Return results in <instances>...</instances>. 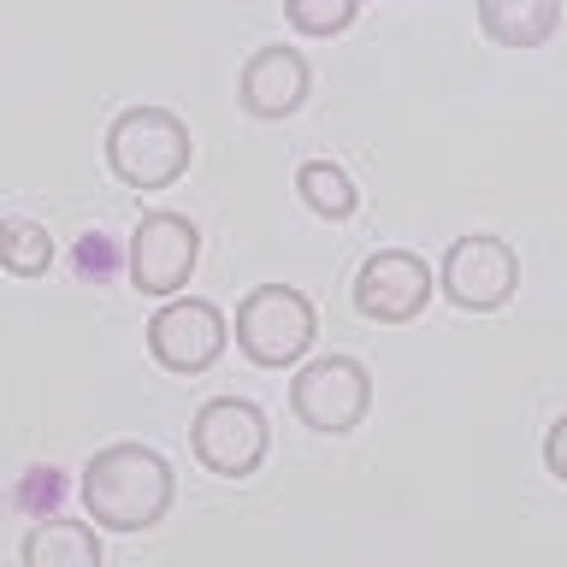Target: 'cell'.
Returning a JSON list of instances; mask_svg holds the SVG:
<instances>
[{
  "label": "cell",
  "instance_id": "cell-15",
  "mask_svg": "<svg viewBox=\"0 0 567 567\" xmlns=\"http://www.w3.org/2000/svg\"><path fill=\"white\" fill-rule=\"evenodd\" d=\"M354 12H361V0H284V18L301 35H337L354 24Z\"/></svg>",
  "mask_w": 567,
  "mask_h": 567
},
{
  "label": "cell",
  "instance_id": "cell-5",
  "mask_svg": "<svg viewBox=\"0 0 567 567\" xmlns=\"http://www.w3.org/2000/svg\"><path fill=\"white\" fill-rule=\"evenodd\" d=\"M443 296L455 301V308H467V313H496V308H508L514 290H520V255L503 243V237H461L450 243V255H443Z\"/></svg>",
  "mask_w": 567,
  "mask_h": 567
},
{
  "label": "cell",
  "instance_id": "cell-13",
  "mask_svg": "<svg viewBox=\"0 0 567 567\" xmlns=\"http://www.w3.org/2000/svg\"><path fill=\"white\" fill-rule=\"evenodd\" d=\"M296 189H301V202H308L319 219H349L354 207H361V189H354V177L343 166H331V159H308V166L296 172Z\"/></svg>",
  "mask_w": 567,
  "mask_h": 567
},
{
  "label": "cell",
  "instance_id": "cell-8",
  "mask_svg": "<svg viewBox=\"0 0 567 567\" xmlns=\"http://www.w3.org/2000/svg\"><path fill=\"white\" fill-rule=\"evenodd\" d=\"M202 260V230L184 213H148L131 230V284L142 296H177Z\"/></svg>",
  "mask_w": 567,
  "mask_h": 567
},
{
  "label": "cell",
  "instance_id": "cell-9",
  "mask_svg": "<svg viewBox=\"0 0 567 567\" xmlns=\"http://www.w3.org/2000/svg\"><path fill=\"white\" fill-rule=\"evenodd\" d=\"M437 278L425 272L420 255H408V248H379L361 278H354V308H361L372 326H408V319L425 313V301H432Z\"/></svg>",
  "mask_w": 567,
  "mask_h": 567
},
{
  "label": "cell",
  "instance_id": "cell-16",
  "mask_svg": "<svg viewBox=\"0 0 567 567\" xmlns=\"http://www.w3.org/2000/svg\"><path fill=\"white\" fill-rule=\"evenodd\" d=\"M544 467L567 485V414H561L556 425H549V437H544Z\"/></svg>",
  "mask_w": 567,
  "mask_h": 567
},
{
  "label": "cell",
  "instance_id": "cell-10",
  "mask_svg": "<svg viewBox=\"0 0 567 567\" xmlns=\"http://www.w3.org/2000/svg\"><path fill=\"white\" fill-rule=\"evenodd\" d=\"M237 101L255 118H290L308 101V60L296 48H260L248 53L243 78H237Z\"/></svg>",
  "mask_w": 567,
  "mask_h": 567
},
{
  "label": "cell",
  "instance_id": "cell-11",
  "mask_svg": "<svg viewBox=\"0 0 567 567\" xmlns=\"http://www.w3.org/2000/svg\"><path fill=\"white\" fill-rule=\"evenodd\" d=\"M478 30L496 48H544L561 30V0H478Z\"/></svg>",
  "mask_w": 567,
  "mask_h": 567
},
{
  "label": "cell",
  "instance_id": "cell-7",
  "mask_svg": "<svg viewBox=\"0 0 567 567\" xmlns=\"http://www.w3.org/2000/svg\"><path fill=\"white\" fill-rule=\"evenodd\" d=\"M225 313L213 308V301L202 296H184V301H166L154 319H148V354L166 372H184V379H195V372H207L213 361L225 354Z\"/></svg>",
  "mask_w": 567,
  "mask_h": 567
},
{
  "label": "cell",
  "instance_id": "cell-3",
  "mask_svg": "<svg viewBox=\"0 0 567 567\" xmlns=\"http://www.w3.org/2000/svg\"><path fill=\"white\" fill-rule=\"evenodd\" d=\"M313 301L290 284H260L237 301V349L255 367H296L313 349Z\"/></svg>",
  "mask_w": 567,
  "mask_h": 567
},
{
  "label": "cell",
  "instance_id": "cell-1",
  "mask_svg": "<svg viewBox=\"0 0 567 567\" xmlns=\"http://www.w3.org/2000/svg\"><path fill=\"white\" fill-rule=\"evenodd\" d=\"M172 467L148 443H106L83 467V508L106 532H148L172 508Z\"/></svg>",
  "mask_w": 567,
  "mask_h": 567
},
{
  "label": "cell",
  "instance_id": "cell-14",
  "mask_svg": "<svg viewBox=\"0 0 567 567\" xmlns=\"http://www.w3.org/2000/svg\"><path fill=\"white\" fill-rule=\"evenodd\" d=\"M53 260V237L35 219H0V266L18 278H42Z\"/></svg>",
  "mask_w": 567,
  "mask_h": 567
},
{
  "label": "cell",
  "instance_id": "cell-2",
  "mask_svg": "<svg viewBox=\"0 0 567 567\" xmlns=\"http://www.w3.org/2000/svg\"><path fill=\"white\" fill-rule=\"evenodd\" d=\"M189 124L166 113V106H131L106 131V166L131 189H172L189 172Z\"/></svg>",
  "mask_w": 567,
  "mask_h": 567
},
{
  "label": "cell",
  "instance_id": "cell-6",
  "mask_svg": "<svg viewBox=\"0 0 567 567\" xmlns=\"http://www.w3.org/2000/svg\"><path fill=\"white\" fill-rule=\"evenodd\" d=\"M189 443H195V461H202L207 473L248 478V473L266 461V443H272V432H266V414H260L255 402L219 396V402H207L202 414H195Z\"/></svg>",
  "mask_w": 567,
  "mask_h": 567
},
{
  "label": "cell",
  "instance_id": "cell-4",
  "mask_svg": "<svg viewBox=\"0 0 567 567\" xmlns=\"http://www.w3.org/2000/svg\"><path fill=\"white\" fill-rule=\"evenodd\" d=\"M290 408H296L301 425L343 437L372 408V372L354 361V354H319V361H308L290 379Z\"/></svg>",
  "mask_w": 567,
  "mask_h": 567
},
{
  "label": "cell",
  "instance_id": "cell-12",
  "mask_svg": "<svg viewBox=\"0 0 567 567\" xmlns=\"http://www.w3.org/2000/svg\"><path fill=\"white\" fill-rule=\"evenodd\" d=\"M24 567H101V538L83 520H42L24 538Z\"/></svg>",
  "mask_w": 567,
  "mask_h": 567
}]
</instances>
